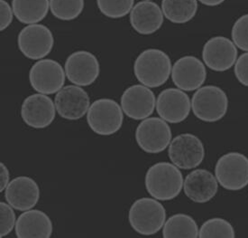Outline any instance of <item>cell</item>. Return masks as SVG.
I'll return each mask as SVG.
<instances>
[{"instance_id":"603a6c76","label":"cell","mask_w":248,"mask_h":238,"mask_svg":"<svg viewBox=\"0 0 248 238\" xmlns=\"http://www.w3.org/2000/svg\"><path fill=\"white\" fill-rule=\"evenodd\" d=\"M164 17L173 24H186L198 12V0H162Z\"/></svg>"},{"instance_id":"cb8c5ba5","label":"cell","mask_w":248,"mask_h":238,"mask_svg":"<svg viewBox=\"0 0 248 238\" xmlns=\"http://www.w3.org/2000/svg\"><path fill=\"white\" fill-rule=\"evenodd\" d=\"M200 229L196 221L190 216L185 214H176L165 221L163 225V237L164 238H197Z\"/></svg>"},{"instance_id":"4316f807","label":"cell","mask_w":248,"mask_h":238,"mask_svg":"<svg viewBox=\"0 0 248 238\" xmlns=\"http://www.w3.org/2000/svg\"><path fill=\"white\" fill-rule=\"evenodd\" d=\"M135 0H97V6L105 17L118 19L130 14Z\"/></svg>"},{"instance_id":"52a82bcc","label":"cell","mask_w":248,"mask_h":238,"mask_svg":"<svg viewBox=\"0 0 248 238\" xmlns=\"http://www.w3.org/2000/svg\"><path fill=\"white\" fill-rule=\"evenodd\" d=\"M17 47L28 59H44L52 52L54 36L45 25L39 23L27 25L18 34Z\"/></svg>"},{"instance_id":"7c38bea8","label":"cell","mask_w":248,"mask_h":238,"mask_svg":"<svg viewBox=\"0 0 248 238\" xmlns=\"http://www.w3.org/2000/svg\"><path fill=\"white\" fill-rule=\"evenodd\" d=\"M55 103L48 95L34 93L23 101L21 118L26 125L42 130L52 124L56 116Z\"/></svg>"},{"instance_id":"5bb4252c","label":"cell","mask_w":248,"mask_h":238,"mask_svg":"<svg viewBox=\"0 0 248 238\" xmlns=\"http://www.w3.org/2000/svg\"><path fill=\"white\" fill-rule=\"evenodd\" d=\"M56 112L62 119L77 120L84 117L91 107L90 95L81 86H63L54 98Z\"/></svg>"},{"instance_id":"4fadbf2b","label":"cell","mask_w":248,"mask_h":238,"mask_svg":"<svg viewBox=\"0 0 248 238\" xmlns=\"http://www.w3.org/2000/svg\"><path fill=\"white\" fill-rule=\"evenodd\" d=\"M121 108L125 116L136 120L146 119L156 109V98L149 87L134 85L126 88L121 96Z\"/></svg>"},{"instance_id":"f1b7e54d","label":"cell","mask_w":248,"mask_h":238,"mask_svg":"<svg viewBox=\"0 0 248 238\" xmlns=\"http://www.w3.org/2000/svg\"><path fill=\"white\" fill-rule=\"evenodd\" d=\"M0 238H4L13 231L17 219L13 207L7 202H0Z\"/></svg>"},{"instance_id":"1f68e13d","label":"cell","mask_w":248,"mask_h":238,"mask_svg":"<svg viewBox=\"0 0 248 238\" xmlns=\"http://www.w3.org/2000/svg\"><path fill=\"white\" fill-rule=\"evenodd\" d=\"M0 170H1V174H0V191L3 192L6 188L7 186L9 184L10 180V172L9 170L7 169V166L5 165L3 162L0 163Z\"/></svg>"},{"instance_id":"ffe728a7","label":"cell","mask_w":248,"mask_h":238,"mask_svg":"<svg viewBox=\"0 0 248 238\" xmlns=\"http://www.w3.org/2000/svg\"><path fill=\"white\" fill-rule=\"evenodd\" d=\"M129 20L131 27L137 33L149 35L162 27L164 15L162 7L156 3L142 0L132 8Z\"/></svg>"},{"instance_id":"484cf974","label":"cell","mask_w":248,"mask_h":238,"mask_svg":"<svg viewBox=\"0 0 248 238\" xmlns=\"http://www.w3.org/2000/svg\"><path fill=\"white\" fill-rule=\"evenodd\" d=\"M235 230L229 221L215 218L209 219L203 223L199 238H234Z\"/></svg>"},{"instance_id":"7a4b0ae2","label":"cell","mask_w":248,"mask_h":238,"mask_svg":"<svg viewBox=\"0 0 248 238\" xmlns=\"http://www.w3.org/2000/svg\"><path fill=\"white\" fill-rule=\"evenodd\" d=\"M170 56L163 50L149 48L144 50L134 63V73L140 84L149 88L163 85L171 74Z\"/></svg>"},{"instance_id":"5b68a950","label":"cell","mask_w":248,"mask_h":238,"mask_svg":"<svg viewBox=\"0 0 248 238\" xmlns=\"http://www.w3.org/2000/svg\"><path fill=\"white\" fill-rule=\"evenodd\" d=\"M229 98L220 87L202 86L191 99V110L198 119L216 122L228 113Z\"/></svg>"},{"instance_id":"277c9868","label":"cell","mask_w":248,"mask_h":238,"mask_svg":"<svg viewBox=\"0 0 248 238\" xmlns=\"http://www.w3.org/2000/svg\"><path fill=\"white\" fill-rule=\"evenodd\" d=\"M124 112L115 100L101 98L93 102L87 113V122L99 136H111L121 129Z\"/></svg>"},{"instance_id":"d6a6232c","label":"cell","mask_w":248,"mask_h":238,"mask_svg":"<svg viewBox=\"0 0 248 238\" xmlns=\"http://www.w3.org/2000/svg\"><path fill=\"white\" fill-rule=\"evenodd\" d=\"M198 1L207 7H217L224 3L226 0H198Z\"/></svg>"},{"instance_id":"83f0119b","label":"cell","mask_w":248,"mask_h":238,"mask_svg":"<svg viewBox=\"0 0 248 238\" xmlns=\"http://www.w3.org/2000/svg\"><path fill=\"white\" fill-rule=\"evenodd\" d=\"M232 41L235 47L242 51L248 52V14H245L236 20L231 31Z\"/></svg>"},{"instance_id":"44dd1931","label":"cell","mask_w":248,"mask_h":238,"mask_svg":"<svg viewBox=\"0 0 248 238\" xmlns=\"http://www.w3.org/2000/svg\"><path fill=\"white\" fill-rule=\"evenodd\" d=\"M15 232L18 238H50L53 225L46 213L32 208L23 212L17 218Z\"/></svg>"},{"instance_id":"f546056e","label":"cell","mask_w":248,"mask_h":238,"mask_svg":"<svg viewBox=\"0 0 248 238\" xmlns=\"http://www.w3.org/2000/svg\"><path fill=\"white\" fill-rule=\"evenodd\" d=\"M235 75L241 85L248 87V52L243 53L236 60Z\"/></svg>"},{"instance_id":"836d02e7","label":"cell","mask_w":248,"mask_h":238,"mask_svg":"<svg viewBox=\"0 0 248 238\" xmlns=\"http://www.w3.org/2000/svg\"><path fill=\"white\" fill-rule=\"evenodd\" d=\"M144 1H152V0H144Z\"/></svg>"},{"instance_id":"ac0fdd59","label":"cell","mask_w":248,"mask_h":238,"mask_svg":"<svg viewBox=\"0 0 248 238\" xmlns=\"http://www.w3.org/2000/svg\"><path fill=\"white\" fill-rule=\"evenodd\" d=\"M40 194L39 185L34 179L19 176L9 182L5 189V199L14 209L24 212L37 205Z\"/></svg>"},{"instance_id":"3957f363","label":"cell","mask_w":248,"mask_h":238,"mask_svg":"<svg viewBox=\"0 0 248 238\" xmlns=\"http://www.w3.org/2000/svg\"><path fill=\"white\" fill-rule=\"evenodd\" d=\"M128 221L131 227L138 234L152 236L163 228L166 221V211L157 199L142 198L131 205Z\"/></svg>"},{"instance_id":"2e32d148","label":"cell","mask_w":248,"mask_h":238,"mask_svg":"<svg viewBox=\"0 0 248 238\" xmlns=\"http://www.w3.org/2000/svg\"><path fill=\"white\" fill-rule=\"evenodd\" d=\"M191 101L188 94L179 88L162 91L156 100V111L160 118L169 123H181L188 118Z\"/></svg>"},{"instance_id":"9c48e42d","label":"cell","mask_w":248,"mask_h":238,"mask_svg":"<svg viewBox=\"0 0 248 238\" xmlns=\"http://www.w3.org/2000/svg\"><path fill=\"white\" fill-rule=\"evenodd\" d=\"M65 70L57 61L38 60L29 72V82L33 90L46 95L59 92L65 84Z\"/></svg>"},{"instance_id":"7402d4cb","label":"cell","mask_w":248,"mask_h":238,"mask_svg":"<svg viewBox=\"0 0 248 238\" xmlns=\"http://www.w3.org/2000/svg\"><path fill=\"white\" fill-rule=\"evenodd\" d=\"M14 15L22 24H38L50 10V0H12Z\"/></svg>"},{"instance_id":"8fae6325","label":"cell","mask_w":248,"mask_h":238,"mask_svg":"<svg viewBox=\"0 0 248 238\" xmlns=\"http://www.w3.org/2000/svg\"><path fill=\"white\" fill-rule=\"evenodd\" d=\"M64 70L67 79L72 84L85 87L92 85L98 80L100 65L94 53L78 50L67 57Z\"/></svg>"},{"instance_id":"6da1fadb","label":"cell","mask_w":248,"mask_h":238,"mask_svg":"<svg viewBox=\"0 0 248 238\" xmlns=\"http://www.w3.org/2000/svg\"><path fill=\"white\" fill-rule=\"evenodd\" d=\"M183 174L173 163L158 162L145 174L144 184L152 198L160 201L175 199L183 188Z\"/></svg>"},{"instance_id":"d4e9b609","label":"cell","mask_w":248,"mask_h":238,"mask_svg":"<svg viewBox=\"0 0 248 238\" xmlns=\"http://www.w3.org/2000/svg\"><path fill=\"white\" fill-rule=\"evenodd\" d=\"M84 0H50V11L62 21H72L83 12Z\"/></svg>"},{"instance_id":"9a60e30c","label":"cell","mask_w":248,"mask_h":238,"mask_svg":"<svg viewBox=\"0 0 248 238\" xmlns=\"http://www.w3.org/2000/svg\"><path fill=\"white\" fill-rule=\"evenodd\" d=\"M170 75L177 88L184 92H192L203 85L207 78V70L199 58L186 55L174 63Z\"/></svg>"},{"instance_id":"8992f818","label":"cell","mask_w":248,"mask_h":238,"mask_svg":"<svg viewBox=\"0 0 248 238\" xmlns=\"http://www.w3.org/2000/svg\"><path fill=\"white\" fill-rule=\"evenodd\" d=\"M172 138L170 126L162 118L148 117L143 119L136 130V140L144 153L157 154L163 153Z\"/></svg>"},{"instance_id":"30bf717a","label":"cell","mask_w":248,"mask_h":238,"mask_svg":"<svg viewBox=\"0 0 248 238\" xmlns=\"http://www.w3.org/2000/svg\"><path fill=\"white\" fill-rule=\"evenodd\" d=\"M168 156L179 169L191 170L202 163L205 149L200 138L190 133H184L170 141Z\"/></svg>"},{"instance_id":"ba28073f","label":"cell","mask_w":248,"mask_h":238,"mask_svg":"<svg viewBox=\"0 0 248 238\" xmlns=\"http://www.w3.org/2000/svg\"><path fill=\"white\" fill-rule=\"evenodd\" d=\"M217 182L228 190H240L248 185V158L239 153H229L217 160Z\"/></svg>"},{"instance_id":"d6986e66","label":"cell","mask_w":248,"mask_h":238,"mask_svg":"<svg viewBox=\"0 0 248 238\" xmlns=\"http://www.w3.org/2000/svg\"><path fill=\"white\" fill-rule=\"evenodd\" d=\"M218 189L215 176L207 170H195L187 175L183 182V191L195 203H207L213 199Z\"/></svg>"},{"instance_id":"e0dca14e","label":"cell","mask_w":248,"mask_h":238,"mask_svg":"<svg viewBox=\"0 0 248 238\" xmlns=\"http://www.w3.org/2000/svg\"><path fill=\"white\" fill-rule=\"evenodd\" d=\"M202 59L205 66L215 72H226L235 66L237 48L225 36H214L204 45Z\"/></svg>"},{"instance_id":"4dcf8cb0","label":"cell","mask_w":248,"mask_h":238,"mask_svg":"<svg viewBox=\"0 0 248 238\" xmlns=\"http://www.w3.org/2000/svg\"><path fill=\"white\" fill-rule=\"evenodd\" d=\"M13 7L7 0H0V30L4 31L13 21Z\"/></svg>"}]
</instances>
